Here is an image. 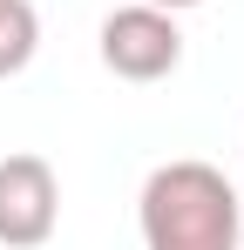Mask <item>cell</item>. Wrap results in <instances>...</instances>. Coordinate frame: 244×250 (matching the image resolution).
<instances>
[{"mask_svg": "<svg viewBox=\"0 0 244 250\" xmlns=\"http://www.w3.org/2000/svg\"><path fill=\"white\" fill-rule=\"evenodd\" d=\"M34 47H41V14H34V0H0V82L21 75V68L34 61Z\"/></svg>", "mask_w": 244, "mask_h": 250, "instance_id": "cell-4", "label": "cell"}, {"mask_svg": "<svg viewBox=\"0 0 244 250\" xmlns=\"http://www.w3.org/2000/svg\"><path fill=\"white\" fill-rule=\"evenodd\" d=\"M149 7H163V14H190V7H203V0H149Z\"/></svg>", "mask_w": 244, "mask_h": 250, "instance_id": "cell-5", "label": "cell"}, {"mask_svg": "<svg viewBox=\"0 0 244 250\" xmlns=\"http://www.w3.org/2000/svg\"><path fill=\"white\" fill-rule=\"evenodd\" d=\"M102 68L116 82H170L183 68V27L149 0H129L102 21Z\"/></svg>", "mask_w": 244, "mask_h": 250, "instance_id": "cell-2", "label": "cell"}, {"mask_svg": "<svg viewBox=\"0 0 244 250\" xmlns=\"http://www.w3.org/2000/svg\"><path fill=\"white\" fill-rule=\"evenodd\" d=\"M61 223V183L48 156H0V244L7 250H41Z\"/></svg>", "mask_w": 244, "mask_h": 250, "instance_id": "cell-3", "label": "cell"}, {"mask_svg": "<svg viewBox=\"0 0 244 250\" xmlns=\"http://www.w3.org/2000/svg\"><path fill=\"white\" fill-rule=\"evenodd\" d=\"M143 250H244V203L217 163H163L136 196Z\"/></svg>", "mask_w": 244, "mask_h": 250, "instance_id": "cell-1", "label": "cell"}]
</instances>
